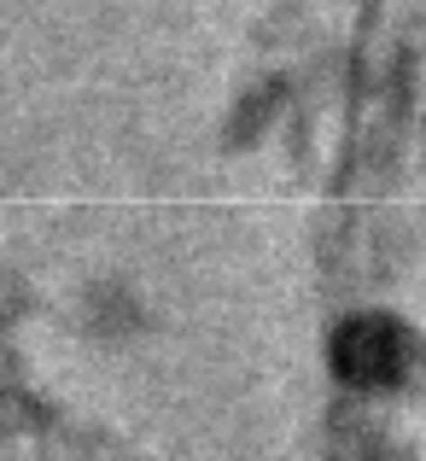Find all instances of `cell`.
Wrapping results in <instances>:
<instances>
[{
	"label": "cell",
	"mask_w": 426,
	"mask_h": 461,
	"mask_svg": "<svg viewBox=\"0 0 426 461\" xmlns=\"http://www.w3.org/2000/svg\"><path fill=\"white\" fill-rule=\"evenodd\" d=\"M333 368L350 385H397L409 374V333L380 315H357L333 333Z\"/></svg>",
	"instance_id": "6da1fadb"
}]
</instances>
